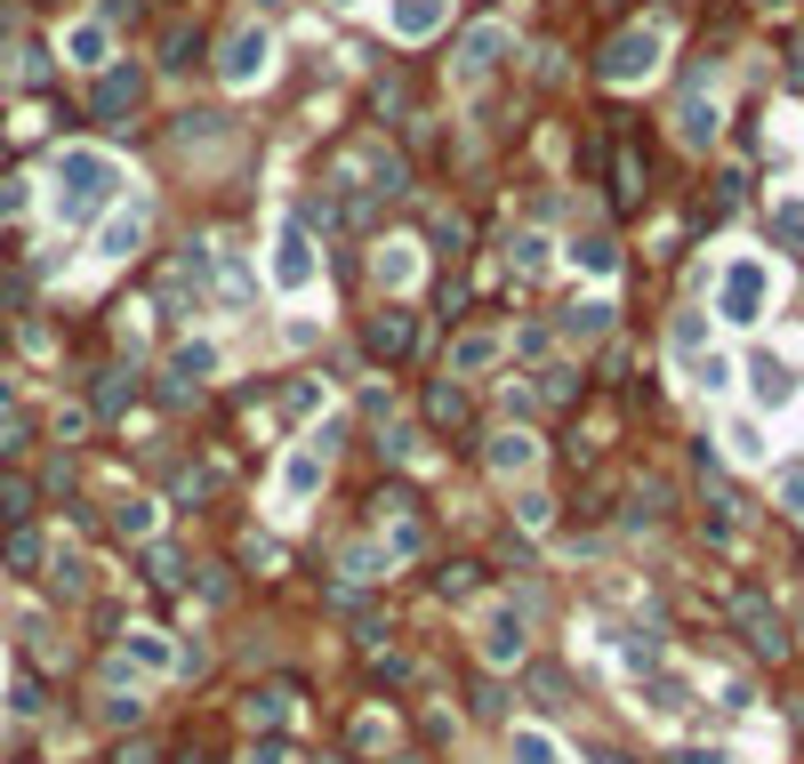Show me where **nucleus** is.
I'll return each mask as SVG.
<instances>
[{
	"mask_svg": "<svg viewBox=\"0 0 804 764\" xmlns=\"http://www.w3.org/2000/svg\"><path fill=\"white\" fill-rule=\"evenodd\" d=\"M113 193H121V169H113V153H89V145L57 153V218H65V225H81L89 210H106Z\"/></svg>",
	"mask_w": 804,
	"mask_h": 764,
	"instance_id": "nucleus-1",
	"label": "nucleus"
},
{
	"mask_svg": "<svg viewBox=\"0 0 804 764\" xmlns=\"http://www.w3.org/2000/svg\"><path fill=\"white\" fill-rule=\"evenodd\" d=\"M660 48H668L660 24H628V33H612V48H604V65H595V73H604L612 89H636V81H652V73H660Z\"/></svg>",
	"mask_w": 804,
	"mask_h": 764,
	"instance_id": "nucleus-2",
	"label": "nucleus"
},
{
	"mask_svg": "<svg viewBox=\"0 0 804 764\" xmlns=\"http://www.w3.org/2000/svg\"><path fill=\"white\" fill-rule=\"evenodd\" d=\"M266 73H274V33H266V24H233L225 48H218V81L250 89V81H266Z\"/></svg>",
	"mask_w": 804,
	"mask_h": 764,
	"instance_id": "nucleus-3",
	"label": "nucleus"
},
{
	"mask_svg": "<svg viewBox=\"0 0 804 764\" xmlns=\"http://www.w3.org/2000/svg\"><path fill=\"white\" fill-rule=\"evenodd\" d=\"M764 290H772V266L764 258H733V266H724V290H716V314L724 322H757Z\"/></svg>",
	"mask_w": 804,
	"mask_h": 764,
	"instance_id": "nucleus-4",
	"label": "nucleus"
},
{
	"mask_svg": "<svg viewBox=\"0 0 804 764\" xmlns=\"http://www.w3.org/2000/svg\"><path fill=\"white\" fill-rule=\"evenodd\" d=\"M322 475H330V435H306L290 458H282V483H274V507H306L322 491Z\"/></svg>",
	"mask_w": 804,
	"mask_h": 764,
	"instance_id": "nucleus-5",
	"label": "nucleus"
},
{
	"mask_svg": "<svg viewBox=\"0 0 804 764\" xmlns=\"http://www.w3.org/2000/svg\"><path fill=\"white\" fill-rule=\"evenodd\" d=\"M475 635H483V660H491V668H515V660L531 652V628H524V611H515V604H491Z\"/></svg>",
	"mask_w": 804,
	"mask_h": 764,
	"instance_id": "nucleus-6",
	"label": "nucleus"
},
{
	"mask_svg": "<svg viewBox=\"0 0 804 764\" xmlns=\"http://www.w3.org/2000/svg\"><path fill=\"white\" fill-rule=\"evenodd\" d=\"M733 620H740V635H748V652H757V660H781V652H789L781 611H772L757 588H748V596H733Z\"/></svg>",
	"mask_w": 804,
	"mask_h": 764,
	"instance_id": "nucleus-7",
	"label": "nucleus"
},
{
	"mask_svg": "<svg viewBox=\"0 0 804 764\" xmlns=\"http://www.w3.org/2000/svg\"><path fill=\"white\" fill-rule=\"evenodd\" d=\"M274 283H282V290H306V283H315V242H306V218H282V225H274Z\"/></svg>",
	"mask_w": 804,
	"mask_h": 764,
	"instance_id": "nucleus-8",
	"label": "nucleus"
},
{
	"mask_svg": "<svg viewBox=\"0 0 804 764\" xmlns=\"http://www.w3.org/2000/svg\"><path fill=\"white\" fill-rule=\"evenodd\" d=\"M507 48H515V33H507V24H475V33L459 41V81H483V73L507 57Z\"/></svg>",
	"mask_w": 804,
	"mask_h": 764,
	"instance_id": "nucleus-9",
	"label": "nucleus"
},
{
	"mask_svg": "<svg viewBox=\"0 0 804 764\" xmlns=\"http://www.w3.org/2000/svg\"><path fill=\"white\" fill-rule=\"evenodd\" d=\"M796 387H804V378L781 363V354H757V363H748V395H757L764 411H789V402H796Z\"/></svg>",
	"mask_w": 804,
	"mask_h": 764,
	"instance_id": "nucleus-10",
	"label": "nucleus"
},
{
	"mask_svg": "<svg viewBox=\"0 0 804 764\" xmlns=\"http://www.w3.org/2000/svg\"><path fill=\"white\" fill-rule=\"evenodd\" d=\"M716 130H724V106H716V97H700V89H692L684 106H676V137H684L692 153H708V145H716Z\"/></svg>",
	"mask_w": 804,
	"mask_h": 764,
	"instance_id": "nucleus-11",
	"label": "nucleus"
},
{
	"mask_svg": "<svg viewBox=\"0 0 804 764\" xmlns=\"http://www.w3.org/2000/svg\"><path fill=\"white\" fill-rule=\"evenodd\" d=\"M137 242H145V201H129V210L106 218V234H97V258H137Z\"/></svg>",
	"mask_w": 804,
	"mask_h": 764,
	"instance_id": "nucleus-12",
	"label": "nucleus"
},
{
	"mask_svg": "<svg viewBox=\"0 0 804 764\" xmlns=\"http://www.w3.org/2000/svg\"><path fill=\"white\" fill-rule=\"evenodd\" d=\"M371 283H378V290H410V283H419V242H378Z\"/></svg>",
	"mask_w": 804,
	"mask_h": 764,
	"instance_id": "nucleus-13",
	"label": "nucleus"
},
{
	"mask_svg": "<svg viewBox=\"0 0 804 764\" xmlns=\"http://www.w3.org/2000/svg\"><path fill=\"white\" fill-rule=\"evenodd\" d=\"M410 339H419V322H410L403 306H378V314H371V354L403 363V354H410Z\"/></svg>",
	"mask_w": 804,
	"mask_h": 764,
	"instance_id": "nucleus-14",
	"label": "nucleus"
},
{
	"mask_svg": "<svg viewBox=\"0 0 804 764\" xmlns=\"http://www.w3.org/2000/svg\"><path fill=\"white\" fill-rule=\"evenodd\" d=\"M499 354H507V339H499V330H466V339L451 346V378H475V370H491V363H499Z\"/></svg>",
	"mask_w": 804,
	"mask_h": 764,
	"instance_id": "nucleus-15",
	"label": "nucleus"
},
{
	"mask_svg": "<svg viewBox=\"0 0 804 764\" xmlns=\"http://www.w3.org/2000/svg\"><path fill=\"white\" fill-rule=\"evenodd\" d=\"M668 354H676L684 370H700V363H708V314H692V306H684V314L668 322Z\"/></svg>",
	"mask_w": 804,
	"mask_h": 764,
	"instance_id": "nucleus-16",
	"label": "nucleus"
},
{
	"mask_svg": "<svg viewBox=\"0 0 804 764\" xmlns=\"http://www.w3.org/2000/svg\"><path fill=\"white\" fill-rule=\"evenodd\" d=\"M563 339H580V346H595V339H612V298H587V306H563Z\"/></svg>",
	"mask_w": 804,
	"mask_h": 764,
	"instance_id": "nucleus-17",
	"label": "nucleus"
},
{
	"mask_svg": "<svg viewBox=\"0 0 804 764\" xmlns=\"http://www.w3.org/2000/svg\"><path fill=\"white\" fill-rule=\"evenodd\" d=\"M137 97H145V81H137V73H106V81H97V113H106V121H121V113H137Z\"/></svg>",
	"mask_w": 804,
	"mask_h": 764,
	"instance_id": "nucleus-18",
	"label": "nucleus"
},
{
	"mask_svg": "<svg viewBox=\"0 0 804 764\" xmlns=\"http://www.w3.org/2000/svg\"><path fill=\"white\" fill-rule=\"evenodd\" d=\"M491 467H499V475H531L539 467V443L524 435V427H507V435H491Z\"/></svg>",
	"mask_w": 804,
	"mask_h": 764,
	"instance_id": "nucleus-19",
	"label": "nucleus"
},
{
	"mask_svg": "<svg viewBox=\"0 0 804 764\" xmlns=\"http://www.w3.org/2000/svg\"><path fill=\"white\" fill-rule=\"evenodd\" d=\"M434 24H443V0H395V33L403 41H427Z\"/></svg>",
	"mask_w": 804,
	"mask_h": 764,
	"instance_id": "nucleus-20",
	"label": "nucleus"
},
{
	"mask_svg": "<svg viewBox=\"0 0 804 764\" xmlns=\"http://www.w3.org/2000/svg\"><path fill=\"white\" fill-rule=\"evenodd\" d=\"M106 48H113V41H106V24H73V33H65V57H73V65H89V73L106 65Z\"/></svg>",
	"mask_w": 804,
	"mask_h": 764,
	"instance_id": "nucleus-21",
	"label": "nucleus"
},
{
	"mask_svg": "<svg viewBox=\"0 0 804 764\" xmlns=\"http://www.w3.org/2000/svg\"><path fill=\"white\" fill-rule=\"evenodd\" d=\"M169 370H177V378H210V370H218V346H210V339H186V346L169 354Z\"/></svg>",
	"mask_w": 804,
	"mask_h": 764,
	"instance_id": "nucleus-22",
	"label": "nucleus"
},
{
	"mask_svg": "<svg viewBox=\"0 0 804 764\" xmlns=\"http://www.w3.org/2000/svg\"><path fill=\"white\" fill-rule=\"evenodd\" d=\"M194 57H201V33H194V24H169V33H162V65H169V73H186Z\"/></svg>",
	"mask_w": 804,
	"mask_h": 764,
	"instance_id": "nucleus-23",
	"label": "nucleus"
},
{
	"mask_svg": "<svg viewBox=\"0 0 804 764\" xmlns=\"http://www.w3.org/2000/svg\"><path fill=\"white\" fill-rule=\"evenodd\" d=\"M572 258H580L587 274H612V266H619V242H612V234H580V242H572Z\"/></svg>",
	"mask_w": 804,
	"mask_h": 764,
	"instance_id": "nucleus-24",
	"label": "nucleus"
},
{
	"mask_svg": "<svg viewBox=\"0 0 804 764\" xmlns=\"http://www.w3.org/2000/svg\"><path fill=\"white\" fill-rule=\"evenodd\" d=\"M129 660H137L145 676H162V668H169V644H162L153 628H129Z\"/></svg>",
	"mask_w": 804,
	"mask_h": 764,
	"instance_id": "nucleus-25",
	"label": "nucleus"
},
{
	"mask_svg": "<svg viewBox=\"0 0 804 764\" xmlns=\"http://www.w3.org/2000/svg\"><path fill=\"white\" fill-rule=\"evenodd\" d=\"M48 579H57L65 604H81L89 596V555H57V572H48Z\"/></svg>",
	"mask_w": 804,
	"mask_h": 764,
	"instance_id": "nucleus-26",
	"label": "nucleus"
},
{
	"mask_svg": "<svg viewBox=\"0 0 804 764\" xmlns=\"http://www.w3.org/2000/svg\"><path fill=\"white\" fill-rule=\"evenodd\" d=\"M427 411L443 419V427H459V419H466V387H459V378H443V387L427 395Z\"/></svg>",
	"mask_w": 804,
	"mask_h": 764,
	"instance_id": "nucleus-27",
	"label": "nucleus"
},
{
	"mask_svg": "<svg viewBox=\"0 0 804 764\" xmlns=\"http://www.w3.org/2000/svg\"><path fill=\"white\" fill-rule=\"evenodd\" d=\"M113 523L129 531V540H153V499H121V507H113Z\"/></svg>",
	"mask_w": 804,
	"mask_h": 764,
	"instance_id": "nucleus-28",
	"label": "nucleus"
},
{
	"mask_svg": "<svg viewBox=\"0 0 804 764\" xmlns=\"http://www.w3.org/2000/svg\"><path fill=\"white\" fill-rule=\"evenodd\" d=\"M772 234L789 250H804V201H772Z\"/></svg>",
	"mask_w": 804,
	"mask_h": 764,
	"instance_id": "nucleus-29",
	"label": "nucleus"
},
{
	"mask_svg": "<svg viewBox=\"0 0 804 764\" xmlns=\"http://www.w3.org/2000/svg\"><path fill=\"white\" fill-rule=\"evenodd\" d=\"M507 764H555V741H548V732H515Z\"/></svg>",
	"mask_w": 804,
	"mask_h": 764,
	"instance_id": "nucleus-30",
	"label": "nucleus"
},
{
	"mask_svg": "<svg viewBox=\"0 0 804 764\" xmlns=\"http://www.w3.org/2000/svg\"><path fill=\"white\" fill-rule=\"evenodd\" d=\"M0 555H9L16 572H33V564H41V531H9V540H0Z\"/></svg>",
	"mask_w": 804,
	"mask_h": 764,
	"instance_id": "nucleus-31",
	"label": "nucleus"
},
{
	"mask_svg": "<svg viewBox=\"0 0 804 764\" xmlns=\"http://www.w3.org/2000/svg\"><path fill=\"white\" fill-rule=\"evenodd\" d=\"M250 724H290V693H257L250 700Z\"/></svg>",
	"mask_w": 804,
	"mask_h": 764,
	"instance_id": "nucleus-32",
	"label": "nucleus"
},
{
	"mask_svg": "<svg viewBox=\"0 0 804 764\" xmlns=\"http://www.w3.org/2000/svg\"><path fill=\"white\" fill-rule=\"evenodd\" d=\"M772 491H781V507L804 523V467H781V483H772Z\"/></svg>",
	"mask_w": 804,
	"mask_h": 764,
	"instance_id": "nucleus-33",
	"label": "nucleus"
},
{
	"mask_svg": "<svg viewBox=\"0 0 804 764\" xmlns=\"http://www.w3.org/2000/svg\"><path fill=\"white\" fill-rule=\"evenodd\" d=\"M515 266H524V274L548 266V234H515Z\"/></svg>",
	"mask_w": 804,
	"mask_h": 764,
	"instance_id": "nucleus-34",
	"label": "nucleus"
},
{
	"mask_svg": "<svg viewBox=\"0 0 804 764\" xmlns=\"http://www.w3.org/2000/svg\"><path fill=\"white\" fill-rule=\"evenodd\" d=\"M378 572H386L378 547H346V579H378Z\"/></svg>",
	"mask_w": 804,
	"mask_h": 764,
	"instance_id": "nucleus-35",
	"label": "nucleus"
},
{
	"mask_svg": "<svg viewBox=\"0 0 804 764\" xmlns=\"http://www.w3.org/2000/svg\"><path fill=\"white\" fill-rule=\"evenodd\" d=\"M515 516H524V523L539 531V523H548V516H555V499H548V491H524V499H515Z\"/></svg>",
	"mask_w": 804,
	"mask_h": 764,
	"instance_id": "nucleus-36",
	"label": "nucleus"
},
{
	"mask_svg": "<svg viewBox=\"0 0 804 764\" xmlns=\"http://www.w3.org/2000/svg\"><path fill=\"white\" fill-rule=\"evenodd\" d=\"M724 443H733V458H757L764 443H757V427H748V419H733V427H724Z\"/></svg>",
	"mask_w": 804,
	"mask_h": 764,
	"instance_id": "nucleus-37",
	"label": "nucleus"
},
{
	"mask_svg": "<svg viewBox=\"0 0 804 764\" xmlns=\"http://www.w3.org/2000/svg\"><path fill=\"white\" fill-rule=\"evenodd\" d=\"M137 717H145L137 693H129V700H121V693H106V724H137Z\"/></svg>",
	"mask_w": 804,
	"mask_h": 764,
	"instance_id": "nucleus-38",
	"label": "nucleus"
},
{
	"mask_svg": "<svg viewBox=\"0 0 804 764\" xmlns=\"http://www.w3.org/2000/svg\"><path fill=\"white\" fill-rule=\"evenodd\" d=\"M24 507H33V491H24V483L9 475V483H0V516H24Z\"/></svg>",
	"mask_w": 804,
	"mask_h": 764,
	"instance_id": "nucleus-39",
	"label": "nucleus"
},
{
	"mask_svg": "<svg viewBox=\"0 0 804 764\" xmlns=\"http://www.w3.org/2000/svg\"><path fill=\"white\" fill-rule=\"evenodd\" d=\"M386 451H395V458H419L427 443H419V427H395V435H386Z\"/></svg>",
	"mask_w": 804,
	"mask_h": 764,
	"instance_id": "nucleus-40",
	"label": "nucleus"
},
{
	"mask_svg": "<svg viewBox=\"0 0 804 764\" xmlns=\"http://www.w3.org/2000/svg\"><path fill=\"white\" fill-rule=\"evenodd\" d=\"M443 596H475V564H451L443 572Z\"/></svg>",
	"mask_w": 804,
	"mask_h": 764,
	"instance_id": "nucleus-41",
	"label": "nucleus"
},
{
	"mask_svg": "<svg viewBox=\"0 0 804 764\" xmlns=\"http://www.w3.org/2000/svg\"><path fill=\"white\" fill-rule=\"evenodd\" d=\"M354 749H386V717H362L354 724Z\"/></svg>",
	"mask_w": 804,
	"mask_h": 764,
	"instance_id": "nucleus-42",
	"label": "nucleus"
},
{
	"mask_svg": "<svg viewBox=\"0 0 804 764\" xmlns=\"http://www.w3.org/2000/svg\"><path fill=\"white\" fill-rule=\"evenodd\" d=\"M16 210H24V186H16V177H0V225H9Z\"/></svg>",
	"mask_w": 804,
	"mask_h": 764,
	"instance_id": "nucleus-43",
	"label": "nucleus"
},
{
	"mask_svg": "<svg viewBox=\"0 0 804 764\" xmlns=\"http://www.w3.org/2000/svg\"><path fill=\"white\" fill-rule=\"evenodd\" d=\"M676 764H724V749H684Z\"/></svg>",
	"mask_w": 804,
	"mask_h": 764,
	"instance_id": "nucleus-44",
	"label": "nucleus"
},
{
	"mask_svg": "<svg viewBox=\"0 0 804 764\" xmlns=\"http://www.w3.org/2000/svg\"><path fill=\"white\" fill-rule=\"evenodd\" d=\"M250 764H290V756H282V749H250Z\"/></svg>",
	"mask_w": 804,
	"mask_h": 764,
	"instance_id": "nucleus-45",
	"label": "nucleus"
},
{
	"mask_svg": "<svg viewBox=\"0 0 804 764\" xmlns=\"http://www.w3.org/2000/svg\"><path fill=\"white\" fill-rule=\"evenodd\" d=\"M9 402H16V387H9V378H0V411H9Z\"/></svg>",
	"mask_w": 804,
	"mask_h": 764,
	"instance_id": "nucleus-46",
	"label": "nucleus"
},
{
	"mask_svg": "<svg viewBox=\"0 0 804 764\" xmlns=\"http://www.w3.org/2000/svg\"><path fill=\"white\" fill-rule=\"evenodd\" d=\"M121 9H137V0H106V16H121Z\"/></svg>",
	"mask_w": 804,
	"mask_h": 764,
	"instance_id": "nucleus-47",
	"label": "nucleus"
},
{
	"mask_svg": "<svg viewBox=\"0 0 804 764\" xmlns=\"http://www.w3.org/2000/svg\"><path fill=\"white\" fill-rule=\"evenodd\" d=\"M330 9H354V0H330Z\"/></svg>",
	"mask_w": 804,
	"mask_h": 764,
	"instance_id": "nucleus-48",
	"label": "nucleus"
},
{
	"mask_svg": "<svg viewBox=\"0 0 804 764\" xmlns=\"http://www.w3.org/2000/svg\"><path fill=\"white\" fill-rule=\"evenodd\" d=\"M257 9H282V0H257Z\"/></svg>",
	"mask_w": 804,
	"mask_h": 764,
	"instance_id": "nucleus-49",
	"label": "nucleus"
}]
</instances>
